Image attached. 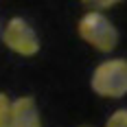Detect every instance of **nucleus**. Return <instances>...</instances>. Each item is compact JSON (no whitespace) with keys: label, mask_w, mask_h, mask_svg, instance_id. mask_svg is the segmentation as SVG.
I'll use <instances>...</instances> for the list:
<instances>
[{"label":"nucleus","mask_w":127,"mask_h":127,"mask_svg":"<svg viewBox=\"0 0 127 127\" xmlns=\"http://www.w3.org/2000/svg\"><path fill=\"white\" fill-rule=\"evenodd\" d=\"M79 35L83 42L94 46L101 53H112L118 44V31L116 26L103 15L101 11H90L79 20Z\"/></svg>","instance_id":"f257e3e1"},{"label":"nucleus","mask_w":127,"mask_h":127,"mask_svg":"<svg viewBox=\"0 0 127 127\" xmlns=\"http://www.w3.org/2000/svg\"><path fill=\"white\" fill-rule=\"evenodd\" d=\"M92 90L99 96L118 99L127 94V59H107L96 66L92 75Z\"/></svg>","instance_id":"f03ea898"},{"label":"nucleus","mask_w":127,"mask_h":127,"mask_svg":"<svg viewBox=\"0 0 127 127\" xmlns=\"http://www.w3.org/2000/svg\"><path fill=\"white\" fill-rule=\"evenodd\" d=\"M2 42H4L7 48H11L13 53H18L22 57H31L39 51L37 33L22 18H13V20L7 22L4 31H2Z\"/></svg>","instance_id":"7ed1b4c3"},{"label":"nucleus","mask_w":127,"mask_h":127,"mask_svg":"<svg viewBox=\"0 0 127 127\" xmlns=\"http://www.w3.org/2000/svg\"><path fill=\"white\" fill-rule=\"evenodd\" d=\"M11 114H13V127H42L39 112L33 96H20L18 101H13Z\"/></svg>","instance_id":"20e7f679"},{"label":"nucleus","mask_w":127,"mask_h":127,"mask_svg":"<svg viewBox=\"0 0 127 127\" xmlns=\"http://www.w3.org/2000/svg\"><path fill=\"white\" fill-rule=\"evenodd\" d=\"M0 127H13L11 101L7 94H0Z\"/></svg>","instance_id":"39448f33"},{"label":"nucleus","mask_w":127,"mask_h":127,"mask_svg":"<svg viewBox=\"0 0 127 127\" xmlns=\"http://www.w3.org/2000/svg\"><path fill=\"white\" fill-rule=\"evenodd\" d=\"M105 127H127V110H116L114 114L107 118Z\"/></svg>","instance_id":"423d86ee"},{"label":"nucleus","mask_w":127,"mask_h":127,"mask_svg":"<svg viewBox=\"0 0 127 127\" xmlns=\"http://www.w3.org/2000/svg\"><path fill=\"white\" fill-rule=\"evenodd\" d=\"M83 4H88L92 11H101V9H110V7H114L116 2H121V0H81Z\"/></svg>","instance_id":"0eeeda50"}]
</instances>
